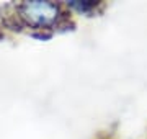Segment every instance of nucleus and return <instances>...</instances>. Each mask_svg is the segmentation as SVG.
Returning a JSON list of instances; mask_svg holds the SVG:
<instances>
[{
  "instance_id": "obj_1",
  "label": "nucleus",
  "mask_w": 147,
  "mask_h": 139,
  "mask_svg": "<svg viewBox=\"0 0 147 139\" xmlns=\"http://www.w3.org/2000/svg\"><path fill=\"white\" fill-rule=\"evenodd\" d=\"M16 18L21 20L23 25L31 26L34 30H49L57 26L64 20L62 7L47 0H31L23 2L16 7Z\"/></svg>"
},
{
  "instance_id": "obj_2",
  "label": "nucleus",
  "mask_w": 147,
  "mask_h": 139,
  "mask_svg": "<svg viewBox=\"0 0 147 139\" xmlns=\"http://www.w3.org/2000/svg\"><path fill=\"white\" fill-rule=\"evenodd\" d=\"M67 7L70 10L82 13V15H90V13L96 11V8L100 7V2H95V0H70V2H67Z\"/></svg>"
}]
</instances>
